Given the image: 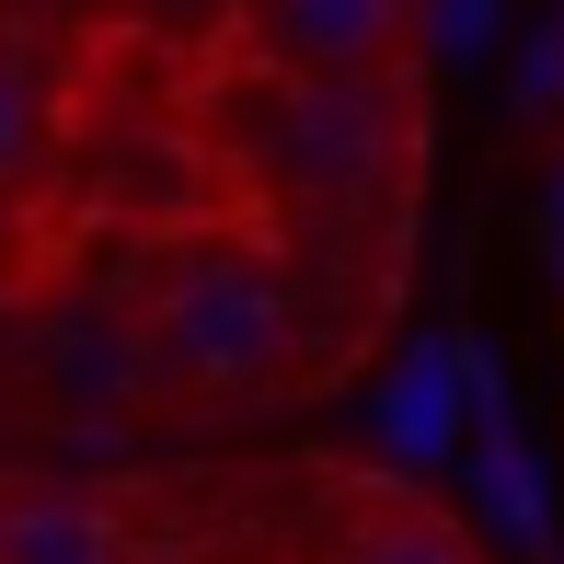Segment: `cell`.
Here are the masks:
<instances>
[{
	"label": "cell",
	"mask_w": 564,
	"mask_h": 564,
	"mask_svg": "<svg viewBox=\"0 0 564 564\" xmlns=\"http://www.w3.org/2000/svg\"><path fill=\"white\" fill-rule=\"evenodd\" d=\"M139 335H150V369L185 380V392H253L300 346V289L253 242H196V253H173Z\"/></svg>",
	"instance_id": "1"
},
{
	"label": "cell",
	"mask_w": 564,
	"mask_h": 564,
	"mask_svg": "<svg viewBox=\"0 0 564 564\" xmlns=\"http://www.w3.org/2000/svg\"><path fill=\"white\" fill-rule=\"evenodd\" d=\"M403 150V93L380 69H346V82H300L289 105L265 116V173L300 196H369Z\"/></svg>",
	"instance_id": "2"
},
{
	"label": "cell",
	"mask_w": 564,
	"mask_h": 564,
	"mask_svg": "<svg viewBox=\"0 0 564 564\" xmlns=\"http://www.w3.org/2000/svg\"><path fill=\"white\" fill-rule=\"evenodd\" d=\"M23 357H35V392L58 403V415H82V426H116L127 403L162 380V369H150L139 312H116V300H58Z\"/></svg>",
	"instance_id": "3"
},
{
	"label": "cell",
	"mask_w": 564,
	"mask_h": 564,
	"mask_svg": "<svg viewBox=\"0 0 564 564\" xmlns=\"http://www.w3.org/2000/svg\"><path fill=\"white\" fill-rule=\"evenodd\" d=\"M403 35V0H265V46L300 69V82H346V69H380Z\"/></svg>",
	"instance_id": "4"
},
{
	"label": "cell",
	"mask_w": 564,
	"mask_h": 564,
	"mask_svg": "<svg viewBox=\"0 0 564 564\" xmlns=\"http://www.w3.org/2000/svg\"><path fill=\"white\" fill-rule=\"evenodd\" d=\"M380 449L403 460V473H438V460L460 449V346L449 335H426V346H403V369L380 380Z\"/></svg>",
	"instance_id": "5"
},
{
	"label": "cell",
	"mask_w": 564,
	"mask_h": 564,
	"mask_svg": "<svg viewBox=\"0 0 564 564\" xmlns=\"http://www.w3.org/2000/svg\"><path fill=\"white\" fill-rule=\"evenodd\" d=\"M473 519H484V542H507V553L553 564V496H542V460H530L519 415L473 426Z\"/></svg>",
	"instance_id": "6"
},
{
	"label": "cell",
	"mask_w": 564,
	"mask_h": 564,
	"mask_svg": "<svg viewBox=\"0 0 564 564\" xmlns=\"http://www.w3.org/2000/svg\"><path fill=\"white\" fill-rule=\"evenodd\" d=\"M0 564H127V542L93 496H12L0 507Z\"/></svg>",
	"instance_id": "7"
},
{
	"label": "cell",
	"mask_w": 564,
	"mask_h": 564,
	"mask_svg": "<svg viewBox=\"0 0 564 564\" xmlns=\"http://www.w3.org/2000/svg\"><path fill=\"white\" fill-rule=\"evenodd\" d=\"M335 564H484L473 553V530H449L438 507H380V519H357Z\"/></svg>",
	"instance_id": "8"
},
{
	"label": "cell",
	"mask_w": 564,
	"mask_h": 564,
	"mask_svg": "<svg viewBox=\"0 0 564 564\" xmlns=\"http://www.w3.org/2000/svg\"><path fill=\"white\" fill-rule=\"evenodd\" d=\"M35 150H46L35 82H23V69H0V185H23V173H35Z\"/></svg>",
	"instance_id": "9"
},
{
	"label": "cell",
	"mask_w": 564,
	"mask_h": 564,
	"mask_svg": "<svg viewBox=\"0 0 564 564\" xmlns=\"http://www.w3.org/2000/svg\"><path fill=\"white\" fill-rule=\"evenodd\" d=\"M496 12L507 0H438V12H426V46H438V58H484V46H496Z\"/></svg>",
	"instance_id": "10"
},
{
	"label": "cell",
	"mask_w": 564,
	"mask_h": 564,
	"mask_svg": "<svg viewBox=\"0 0 564 564\" xmlns=\"http://www.w3.org/2000/svg\"><path fill=\"white\" fill-rule=\"evenodd\" d=\"M542 105H564V35L553 23L519 46V116H542Z\"/></svg>",
	"instance_id": "11"
},
{
	"label": "cell",
	"mask_w": 564,
	"mask_h": 564,
	"mask_svg": "<svg viewBox=\"0 0 564 564\" xmlns=\"http://www.w3.org/2000/svg\"><path fill=\"white\" fill-rule=\"evenodd\" d=\"M542 265H553V289H564V173L542 185Z\"/></svg>",
	"instance_id": "12"
},
{
	"label": "cell",
	"mask_w": 564,
	"mask_h": 564,
	"mask_svg": "<svg viewBox=\"0 0 564 564\" xmlns=\"http://www.w3.org/2000/svg\"><path fill=\"white\" fill-rule=\"evenodd\" d=\"M542 23H553V35H564V0H553V12H542Z\"/></svg>",
	"instance_id": "13"
},
{
	"label": "cell",
	"mask_w": 564,
	"mask_h": 564,
	"mask_svg": "<svg viewBox=\"0 0 564 564\" xmlns=\"http://www.w3.org/2000/svg\"><path fill=\"white\" fill-rule=\"evenodd\" d=\"M173 12H196V0H173Z\"/></svg>",
	"instance_id": "14"
}]
</instances>
